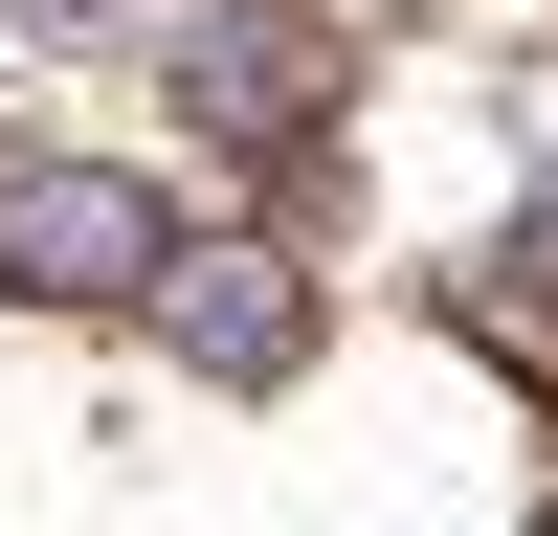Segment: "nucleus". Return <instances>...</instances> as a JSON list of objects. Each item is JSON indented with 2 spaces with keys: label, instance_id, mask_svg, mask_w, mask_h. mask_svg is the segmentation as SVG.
Segmentation results:
<instances>
[{
  "label": "nucleus",
  "instance_id": "20e7f679",
  "mask_svg": "<svg viewBox=\"0 0 558 536\" xmlns=\"http://www.w3.org/2000/svg\"><path fill=\"white\" fill-rule=\"evenodd\" d=\"M514 268H536V291H558V202H536V246H514Z\"/></svg>",
  "mask_w": 558,
  "mask_h": 536
},
{
  "label": "nucleus",
  "instance_id": "7ed1b4c3",
  "mask_svg": "<svg viewBox=\"0 0 558 536\" xmlns=\"http://www.w3.org/2000/svg\"><path fill=\"white\" fill-rule=\"evenodd\" d=\"M202 89H223V112L268 134V112H313V45H268V23H223V45H202Z\"/></svg>",
  "mask_w": 558,
  "mask_h": 536
},
{
  "label": "nucleus",
  "instance_id": "f257e3e1",
  "mask_svg": "<svg viewBox=\"0 0 558 536\" xmlns=\"http://www.w3.org/2000/svg\"><path fill=\"white\" fill-rule=\"evenodd\" d=\"M0 268H23V291H157L179 268L157 246V179H89V157L68 179H0Z\"/></svg>",
  "mask_w": 558,
  "mask_h": 536
},
{
  "label": "nucleus",
  "instance_id": "f03ea898",
  "mask_svg": "<svg viewBox=\"0 0 558 536\" xmlns=\"http://www.w3.org/2000/svg\"><path fill=\"white\" fill-rule=\"evenodd\" d=\"M179 336H202L223 380H268V357H291V291H246V268H223V291H179Z\"/></svg>",
  "mask_w": 558,
  "mask_h": 536
}]
</instances>
